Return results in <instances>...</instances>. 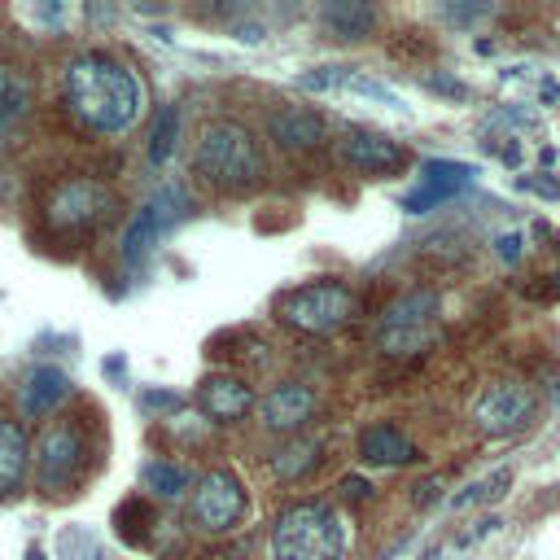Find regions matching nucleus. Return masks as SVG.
Listing matches in <instances>:
<instances>
[{"mask_svg": "<svg viewBox=\"0 0 560 560\" xmlns=\"http://www.w3.org/2000/svg\"><path fill=\"white\" fill-rule=\"evenodd\" d=\"M66 105L70 114L96 131V136H118L136 122L140 105H144V83L136 79V70L101 48H88L79 57H70L66 74Z\"/></svg>", "mask_w": 560, "mask_h": 560, "instance_id": "obj_1", "label": "nucleus"}, {"mask_svg": "<svg viewBox=\"0 0 560 560\" xmlns=\"http://www.w3.org/2000/svg\"><path fill=\"white\" fill-rule=\"evenodd\" d=\"M346 525L324 499L284 503L271 521V560H341Z\"/></svg>", "mask_w": 560, "mask_h": 560, "instance_id": "obj_2", "label": "nucleus"}, {"mask_svg": "<svg viewBox=\"0 0 560 560\" xmlns=\"http://www.w3.org/2000/svg\"><path fill=\"white\" fill-rule=\"evenodd\" d=\"M192 166L206 184L223 188V192H241L249 184H258L262 175V149L254 140V131L245 122H232V118H219L201 131L197 140V153H192Z\"/></svg>", "mask_w": 560, "mask_h": 560, "instance_id": "obj_3", "label": "nucleus"}, {"mask_svg": "<svg viewBox=\"0 0 560 560\" xmlns=\"http://www.w3.org/2000/svg\"><path fill=\"white\" fill-rule=\"evenodd\" d=\"M354 293L341 280H311V284H293L276 298V315L280 324L298 328V332H337L341 324H350L354 315Z\"/></svg>", "mask_w": 560, "mask_h": 560, "instance_id": "obj_4", "label": "nucleus"}, {"mask_svg": "<svg viewBox=\"0 0 560 560\" xmlns=\"http://www.w3.org/2000/svg\"><path fill=\"white\" fill-rule=\"evenodd\" d=\"M114 214V188L88 175H70L61 179L48 197H44V223L52 232H92Z\"/></svg>", "mask_w": 560, "mask_h": 560, "instance_id": "obj_5", "label": "nucleus"}, {"mask_svg": "<svg viewBox=\"0 0 560 560\" xmlns=\"http://www.w3.org/2000/svg\"><path fill=\"white\" fill-rule=\"evenodd\" d=\"M83 459H88V438H83V424L70 420V416L52 420L35 438V481L44 490H52V494H61L79 477Z\"/></svg>", "mask_w": 560, "mask_h": 560, "instance_id": "obj_6", "label": "nucleus"}, {"mask_svg": "<svg viewBox=\"0 0 560 560\" xmlns=\"http://www.w3.org/2000/svg\"><path fill=\"white\" fill-rule=\"evenodd\" d=\"M245 508H249V499L232 468H210L188 494V521L206 534H228L245 516Z\"/></svg>", "mask_w": 560, "mask_h": 560, "instance_id": "obj_7", "label": "nucleus"}, {"mask_svg": "<svg viewBox=\"0 0 560 560\" xmlns=\"http://www.w3.org/2000/svg\"><path fill=\"white\" fill-rule=\"evenodd\" d=\"M529 416H534V389L521 381H490L472 398V424L486 438H508V433L525 429Z\"/></svg>", "mask_w": 560, "mask_h": 560, "instance_id": "obj_8", "label": "nucleus"}, {"mask_svg": "<svg viewBox=\"0 0 560 560\" xmlns=\"http://www.w3.org/2000/svg\"><path fill=\"white\" fill-rule=\"evenodd\" d=\"M179 206H184V192H179L175 184H166L162 192H153V197L131 214V223H127V232H122V241H118V254H122L127 267H136V262H144V258L153 254V245L162 241V232L175 223Z\"/></svg>", "mask_w": 560, "mask_h": 560, "instance_id": "obj_9", "label": "nucleus"}, {"mask_svg": "<svg viewBox=\"0 0 560 560\" xmlns=\"http://www.w3.org/2000/svg\"><path fill=\"white\" fill-rule=\"evenodd\" d=\"M337 153H341V162H346L350 171L372 175V179L398 175V171L407 166V149H402L394 136L368 131V127H350V131L337 140Z\"/></svg>", "mask_w": 560, "mask_h": 560, "instance_id": "obj_10", "label": "nucleus"}, {"mask_svg": "<svg viewBox=\"0 0 560 560\" xmlns=\"http://www.w3.org/2000/svg\"><path fill=\"white\" fill-rule=\"evenodd\" d=\"M472 179H477V166L455 162V158H429V162H420V188H411L402 197V210L407 214H424V210L451 201L455 192H464Z\"/></svg>", "mask_w": 560, "mask_h": 560, "instance_id": "obj_11", "label": "nucleus"}, {"mask_svg": "<svg viewBox=\"0 0 560 560\" xmlns=\"http://www.w3.org/2000/svg\"><path fill=\"white\" fill-rule=\"evenodd\" d=\"M298 88L302 92H354V96H372V101H381L389 109H402V101H398L394 88L368 79L354 66H319V70H306V74H298Z\"/></svg>", "mask_w": 560, "mask_h": 560, "instance_id": "obj_12", "label": "nucleus"}, {"mask_svg": "<svg viewBox=\"0 0 560 560\" xmlns=\"http://www.w3.org/2000/svg\"><path fill=\"white\" fill-rule=\"evenodd\" d=\"M311 411H315V394H311L306 385H298V381L276 385V389L258 402V416H262V424H267L271 433H298V429L311 420Z\"/></svg>", "mask_w": 560, "mask_h": 560, "instance_id": "obj_13", "label": "nucleus"}, {"mask_svg": "<svg viewBox=\"0 0 560 560\" xmlns=\"http://www.w3.org/2000/svg\"><path fill=\"white\" fill-rule=\"evenodd\" d=\"M197 402H201V411L210 420L232 424V420H241L254 407V385L245 376H206L197 385Z\"/></svg>", "mask_w": 560, "mask_h": 560, "instance_id": "obj_14", "label": "nucleus"}, {"mask_svg": "<svg viewBox=\"0 0 560 560\" xmlns=\"http://www.w3.org/2000/svg\"><path fill=\"white\" fill-rule=\"evenodd\" d=\"M66 394H70V376L61 372V368H52V363H44V368H31L26 372V381H22V389H18V407H22V416H48V411H57L61 402H66Z\"/></svg>", "mask_w": 560, "mask_h": 560, "instance_id": "obj_15", "label": "nucleus"}, {"mask_svg": "<svg viewBox=\"0 0 560 560\" xmlns=\"http://www.w3.org/2000/svg\"><path fill=\"white\" fill-rule=\"evenodd\" d=\"M438 293L433 289H407L398 293L385 311H381V328L376 332H394V328H429L438 324Z\"/></svg>", "mask_w": 560, "mask_h": 560, "instance_id": "obj_16", "label": "nucleus"}, {"mask_svg": "<svg viewBox=\"0 0 560 560\" xmlns=\"http://www.w3.org/2000/svg\"><path fill=\"white\" fill-rule=\"evenodd\" d=\"M359 459L363 464H385V468L411 464L416 459V442L394 424H368L359 433Z\"/></svg>", "mask_w": 560, "mask_h": 560, "instance_id": "obj_17", "label": "nucleus"}, {"mask_svg": "<svg viewBox=\"0 0 560 560\" xmlns=\"http://www.w3.org/2000/svg\"><path fill=\"white\" fill-rule=\"evenodd\" d=\"M271 140L284 149H315L324 140V118L306 105H289V109L271 114Z\"/></svg>", "mask_w": 560, "mask_h": 560, "instance_id": "obj_18", "label": "nucleus"}, {"mask_svg": "<svg viewBox=\"0 0 560 560\" xmlns=\"http://www.w3.org/2000/svg\"><path fill=\"white\" fill-rule=\"evenodd\" d=\"M26 459H31V446H26L22 424L18 420H0V499L22 486Z\"/></svg>", "mask_w": 560, "mask_h": 560, "instance_id": "obj_19", "label": "nucleus"}, {"mask_svg": "<svg viewBox=\"0 0 560 560\" xmlns=\"http://www.w3.org/2000/svg\"><path fill=\"white\" fill-rule=\"evenodd\" d=\"M319 22L337 39H363L376 26V9L372 4H359V0H332V4H319Z\"/></svg>", "mask_w": 560, "mask_h": 560, "instance_id": "obj_20", "label": "nucleus"}, {"mask_svg": "<svg viewBox=\"0 0 560 560\" xmlns=\"http://www.w3.org/2000/svg\"><path fill=\"white\" fill-rule=\"evenodd\" d=\"M140 481H144L153 494H162V499H179V494L192 486L188 468L175 464V459H144V464H140Z\"/></svg>", "mask_w": 560, "mask_h": 560, "instance_id": "obj_21", "label": "nucleus"}, {"mask_svg": "<svg viewBox=\"0 0 560 560\" xmlns=\"http://www.w3.org/2000/svg\"><path fill=\"white\" fill-rule=\"evenodd\" d=\"M175 140H179V105H162L153 127H149V144H144L149 166H162L175 153Z\"/></svg>", "mask_w": 560, "mask_h": 560, "instance_id": "obj_22", "label": "nucleus"}, {"mask_svg": "<svg viewBox=\"0 0 560 560\" xmlns=\"http://www.w3.org/2000/svg\"><path fill=\"white\" fill-rule=\"evenodd\" d=\"M315 459H319V442H315V438H302V442H289L284 451H276L271 468H276V477L293 481V477H302L306 468H315Z\"/></svg>", "mask_w": 560, "mask_h": 560, "instance_id": "obj_23", "label": "nucleus"}, {"mask_svg": "<svg viewBox=\"0 0 560 560\" xmlns=\"http://www.w3.org/2000/svg\"><path fill=\"white\" fill-rule=\"evenodd\" d=\"M433 337H438V324H429V328H394V332H376V346L385 354H420V350L433 346Z\"/></svg>", "mask_w": 560, "mask_h": 560, "instance_id": "obj_24", "label": "nucleus"}, {"mask_svg": "<svg viewBox=\"0 0 560 560\" xmlns=\"http://www.w3.org/2000/svg\"><path fill=\"white\" fill-rule=\"evenodd\" d=\"M508 490H512V468H494L490 477H481V481H472L468 490H459L451 503H455V508H468V503H499Z\"/></svg>", "mask_w": 560, "mask_h": 560, "instance_id": "obj_25", "label": "nucleus"}, {"mask_svg": "<svg viewBox=\"0 0 560 560\" xmlns=\"http://www.w3.org/2000/svg\"><path fill=\"white\" fill-rule=\"evenodd\" d=\"M424 88H433V92H442V96H455V101L468 96V88H464L459 79H451V74H424Z\"/></svg>", "mask_w": 560, "mask_h": 560, "instance_id": "obj_26", "label": "nucleus"}, {"mask_svg": "<svg viewBox=\"0 0 560 560\" xmlns=\"http://www.w3.org/2000/svg\"><path fill=\"white\" fill-rule=\"evenodd\" d=\"M442 13H446L451 22H477V18H490L494 9H490V4H446Z\"/></svg>", "mask_w": 560, "mask_h": 560, "instance_id": "obj_27", "label": "nucleus"}, {"mask_svg": "<svg viewBox=\"0 0 560 560\" xmlns=\"http://www.w3.org/2000/svg\"><path fill=\"white\" fill-rule=\"evenodd\" d=\"M521 245H525L521 232H503V236H494V254H499L503 262H516V258H521Z\"/></svg>", "mask_w": 560, "mask_h": 560, "instance_id": "obj_28", "label": "nucleus"}, {"mask_svg": "<svg viewBox=\"0 0 560 560\" xmlns=\"http://www.w3.org/2000/svg\"><path fill=\"white\" fill-rule=\"evenodd\" d=\"M140 407H149V411H158V407H179V394H171V389H144V394H140Z\"/></svg>", "mask_w": 560, "mask_h": 560, "instance_id": "obj_29", "label": "nucleus"}, {"mask_svg": "<svg viewBox=\"0 0 560 560\" xmlns=\"http://www.w3.org/2000/svg\"><path fill=\"white\" fill-rule=\"evenodd\" d=\"M521 188H529V192H542V197H551V201H560V184L551 179V175H542V179H521Z\"/></svg>", "mask_w": 560, "mask_h": 560, "instance_id": "obj_30", "label": "nucleus"}, {"mask_svg": "<svg viewBox=\"0 0 560 560\" xmlns=\"http://www.w3.org/2000/svg\"><path fill=\"white\" fill-rule=\"evenodd\" d=\"M13 114H18V96L0 83V136H4V127H9V118H13Z\"/></svg>", "mask_w": 560, "mask_h": 560, "instance_id": "obj_31", "label": "nucleus"}, {"mask_svg": "<svg viewBox=\"0 0 560 560\" xmlns=\"http://www.w3.org/2000/svg\"><path fill=\"white\" fill-rule=\"evenodd\" d=\"M341 494H346V499H368L372 486H368L363 477H341Z\"/></svg>", "mask_w": 560, "mask_h": 560, "instance_id": "obj_32", "label": "nucleus"}, {"mask_svg": "<svg viewBox=\"0 0 560 560\" xmlns=\"http://www.w3.org/2000/svg\"><path fill=\"white\" fill-rule=\"evenodd\" d=\"M236 39H245V44H258V39H262V26H236Z\"/></svg>", "mask_w": 560, "mask_h": 560, "instance_id": "obj_33", "label": "nucleus"}, {"mask_svg": "<svg viewBox=\"0 0 560 560\" xmlns=\"http://www.w3.org/2000/svg\"><path fill=\"white\" fill-rule=\"evenodd\" d=\"M503 162H508V166H516V162H521V144H516V140H508V144H503Z\"/></svg>", "mask_w": 560, "mask_h": 560, "instance_id": "obj_34", "label": "nucleus"}, {"mask_svg": "<svg viewBox=\"0 0 560 560\" xmlns=\"http://www.w3.org/2000/svg\"><path fill=\"white\" fill-rule=\"evenodd\" d=\"M538 162H542V166H551V162H556V149H551V144H547V149H538Z\"/></svg>", "mask_w": 560, "mask_h": 560, "instance_id": "obj_35", "label": "nucleus"}, {"mask_svg": "<svg viewBox=\"0 0 560 560\" xmlns=\"http://www.w3.org/2000/svg\"><path fill=\"white\" fill-rule=\"evenodd\" d=\"M556 276H560V267H556Z\"/></svg>", "mask_w": 560, "mask_h": 560, "instance_id": "obj_36", "label": "nucleus"}]
</instances>
